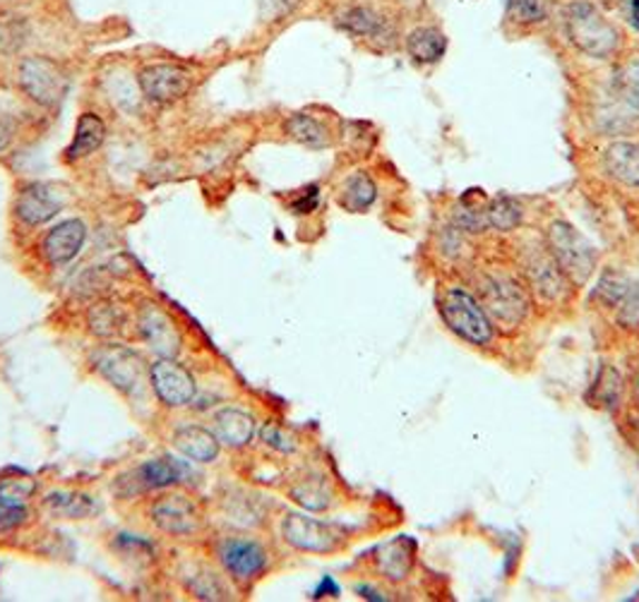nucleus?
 <instances>
[{"mask_svg": "<svg viewBox=\"0 0 639 602\" xmlns=\"http://www.w3.org/2000/svg\"><path fill=\"white\" fill-rule=\"evenodd\" d=\"M12 137H14V122L12 118L0 114V151H6L12 145Z\"/></svg>", "mask_w": 639, "mask_h": 602, "instance_id": "obj_41", "label": "nucleus"}, {"mask_svg": "<svg viewBox=\"0 0 639 602\" xmlns=\"http://www.w3.org/2000/svg\"><path fill=\"white\" fill-rule=\"evenodd\" d=\"M438 305L440 317H443L450 332L460 336L462 342L474 346H489L493 342L495 324L471 290L452 286L440 296Z\"/></svg>", "mask_w": 639, "mask_h": 602, "instance_id": "obj_1", "label": "nucleus"}, {"mask_svg": "<svg viewBox=\"0 0 639 602\" xmlns=\"http://www.w3.org/2000/svg\"><path fill=\"white\" fill-rule=\"evenodd\" d=\"M188 475H190V468L178 458H169V456L149 458L140 463L137 468L120 475L116 481V492L120 497L145 495V492L166 490L178 483H186Z\"/></svg>", "mask_w": 639, "mask_h": 602, "instance_id": "obj_8", "label": "nucleus"}, {"mask_svg": "<svg viewBox=\"0 0 639 602\" xmlns=\"http://www.w3.org/2000/svg\"><path fill=\"white\" fill-rule=\"evenodd\" d=\"M149 384L157 398L169 408L190 406L197 387L190 369L183 367L176 358H157L149 365Z\"/></svg>", "mask_w": 639, "mask_h": 602, "instance_id": "obj_11", "label": "nucleus"}, {"mask_svg": "<svg viewBox=\"0 0 639 602\" xmlns=\"http://www.w3.org/2000/svg\"><path fill=\"white\" fill-rule=\"evenodd\" d=\"M63 195L53 190L51 185L43 182H32L22 188L18 195V203H14V214L18 219L27 226H41L46 221H51L56 214L63 209Z\"/></svg>", "mask_w": 639, "mask_h": 602, "instance_id": "obj_14", "label": "nucleus"}, {"mask_svg": "<svg viewBox=\"0 0 639 602\" xmlns=\"http://www.w3.org/2000/svg\"><path fill=\"white\" fill-rule=\"evenodd\" d=\"M337 24L344 29V32L361 37V39H380L387 29V20L383 18V14L365 6L344 10L337 18Z\"/></svg>", "mask_w": 639, "mask_h": 602, "instance_id": "obj_24", "label": "nucleus"}, {"mask_svg": "<svg viewBox=\"0 0 639 602\" xmlns=\"http://www.w3.org/2000/svg\"><path fill=\"white\" fill-rule=\"evenodd\" d=\"M149 519L166 535H193L203 526V514L188 495L169 492L149 506Z\"/></svg>", "mask_w": 639, "mask_h": 602, "instance_id": "obj_12", "label": "nucleus"}, {"mask_svg": "<svg viewBox=\"0 0 639 602\" xmlns=\"http://www.w3.org/2000/svg\"><path fill=\"white\" fill-rule=\"evenodd\" d=\"M106 140V126L97 114H82L78 120V128H75V137L68 147V159L80 161L89 154H95Z\"/></svg>", "mask_w": 639, "mask_h": 602, "instance_id": "obj_23", "label": "nucleus"}, {"mask_svg": "<svg viewBox=\"0 0 639 602\" xmlns=\"http://www.w3.org/2000/svg\"><path fill=\"white\" fill-rule=\"evenodd\" d=\"M323 593H330L332 598H337V595H340V585L334 583V581L327 576L323 583H320V589L315 591V598H320Z\"/></svg>", "mask_w": 639, "mask_h": 602, "instance_id": "obj_44", "label": "nucleus"}, {"mask_svg": "<svg viewBox=\"0 0 639 602\" xmlns=\"http://www.w3.org/2000/svg\"><path fill=\"white\" fill-rule=\"evenodd\" d=\"M545 248L572 286H584L597 269V250L570 221H553L545 230Z\"/></svg>", "mask_w": 639, "mask_h": 602, "instance_id": "obj_2", "label": "nucleus"}, {"mask_svg": "<svg viewBox=\"0 0 639 602\" xmlns=\"http://www.w3.org/2000/svg\"><path fill=\"white\" fill-rule=\"evenodd\" d=\"M485 214H489V224L498 230H514L522 226V207L517 199L508 197V195H498L491 199V205L485 207Z\"/></svg>", "mask_w": 639, "mask_h": 602, "instance_id": "obj_32", "label": "nucleus"}, {"mask_svg": "<svg viewBox=\"0 0 639 602\" xmlns=\"http://www.w3.org/2000/svg\"><path fill=\"white\" fill-rule=\"evenodd\" d=\"M91 367H95L114 389L128 396L140 392L145 387V379H149V367L142 355L120 344L99 346L91 353Z\"/></svg>", "mask_w": 639, "mask_h": 602, "instance_id": "obj_5", "label": "nucleus"}, {"mask_svg": "<svg viewBox=\"0 0 639 602\" xmlns=\"http://www.w3.org/2000/svg\"><path fill=\"white\" fill-rule=\"evenodd\" d=\"M87 240V226L80 219H68L56 224L49 234H46L41 250L51 265H68L80 255Z\"/></svg>", "mask_w": 639, "mask_h": 602, "instance_id": "obj_15", "label": "nucleus"}, {"mask_svg": "<svg viewBox=\"0 0 639 602\" xmlns=\"http://www.w3.org/2000/svg\"><path fill=\"white\" fill-rule=\"evenodd\" d=\"M37 492V481L32 477H6L0 481V500L14 502V504H27Z\"/></svg>", "mask_w": 639, "mask_h": 602, "instance_id": "obj_34", "label": "nucleus"}, {"mask_svg": "<svg viewBox=\"0 0 639 602\" xmlns=\"http://www.w3.org/2000/svg\"><path fill=\"white\" fill-rule=\"evenodd\" d=\"M597 389L601 392V401L606 406H613L616 401H618V396H620V392H622V377L616 373V369H611L608 367L606 373L601 375V379H599V384H597Z\"/></svg>", "mask_w": 639, "mask_h": 602, "instance_id": "obj_39", "label": "nucleus"}, {"mask_svg": "<svg viewBox=\"0 0 639 602\" xmlns=\"http://www.w3.org/2000/svg\"><path fill=\"white\" fill-rule=\"evenodd\" d=\"M406 51L414 63L421 66L438 63L448 51V37L435 27H419L406 37Z\"/></svg>", "mask_w": 639, "mask_h": 602, "instance_id": "obj_22", "label": "nucleus"}, {"mask_svg": "<svg viewBox=\"0 0 639 602\" xmlns=\"http://www.w3.org/2000/svg\"><path fill=\"white\" fill-rule=\"evenodd\" d=\"M613 97L639 114V58H630L613 75Z\"/></svg>", "mask_w": 639, "mask_h": 602, "instance_id": "obj_30", "label": "nucleus"}, {"mask_svg": "<svg viewBox=\"0 0 639 602\" xmlns=\"http://www.w3.org/2000/svg\"><path fill=\"white\" fill-rule=\"evenodd\" d=\"M603 166L608 176L620 185L639 190V145L637 142H613L603 151Z\"/></svg>", "mask_w": 639, "mask_h": 602, "instance_id": "obj_19", "label": "nucleus"}, {"mask_svg": "<svg viewBox=\"0 0 639 602\" xmlns=\"http://www.w3.org/2000/svg\"><path fill=\"white\" fill-rule=\"evenodd\" d=\"M18 82L24 95L43 108H53L68 95V75L56 60L46 56L22 58L18 68Z\"/></svg>", "mask_w": 639, "mask_h": 602, "instance_id": "obj_6", "label": "nucleus"}, {"mask_svg": "<svg viewBox=\"0 0 639 602\" xmlns=\"http://www.w3.org/2000/svg\"><path fill=\"white\" fill-rule=\"evenodd\" d=\"M317 207V188H311L306 197H301L298 203H294L296 214H311Z\"/></svg>", "mask_w": 639, "mask_h": 602, "instance_id": "obj_42", "label": "nucleus"}, {"mask_svg": "<svg viewBox=\"0 0 639 602\" xmlns=\"http://www.w3.org/2000/svg\"><path fill=\"white\" fill-rule=\"evenodd\" d=\"M566 29L570 41L591 58H608L618 49V29L606 20L601 10L584 0L568 6Z\"/></svg>", "mask_w": 639, "mask_h": 602, "instance_id": "obj_4", "label": "nucleus"}, {"mask_svg": "<svg viewBox=\"0 0 639 602\" xmlns=\"http://www.w3.org/2000/svg\"><path fill=\"white\" fill-rule=\"evenodd\" d=\"M128 310L116 300H97L87 310V327L97 338H116L126 332Z\"/></svg>", "mask_w": 639, "mask_h": 602, "instance_id": "obj_20", "label": "nucleus"}, {"mask_svg": "<svg viewBox=\"0 0 639 602\" xmlns=\"http://www.w3.org/2000/svg\"><path fill=\"white\" fill-rule=\"evenodd\" d=\"M411 562H414V554H411L406 540H394L392 545L383 547L377 557L380 571L390 581H404L411 571Z\"/></svg>", "mask_w": 639, "mask_h": 602, "instance_id": "obj_29", "label": "nucleus"}, {"mask_svg": "<svg viewBox=\"0 0 639 602\" xmlns=\"http://www.w3.org/2000/svg\"><path fill=\"white\" fill-rule=\"evenodd\" d=\"M481 305L485 307V313L498 324L500 329L514 332L517 327H522V322L529 315V298L524 286L512 279L510 274L500 272H489L481 276L479 282V296Z\"/></svg>", "mask_w": 639, "mask_h": 602, "instance_id": "obj_3", "label": "nucleus"}, {"mask_svg": "<svg viewBox=\"0 0 639 602\" xmlns=\"http://www.w3.org/2000/svg\"><path fill=\"white\" fill-rule=\"evenodd\" d=\"M622 12H626L628 24L639 32V0H622Z\"/></svg>", "mask_w": 639, "mask_h": 602, "instance_id": "obj_43", "label": "nucleus"}, {"mask_svg": "<svg viewBox=\"0 0 639 602\" xmlns=\"http://www.w3.org/2000/svg\"><path fill=\"white\" fill-rule=\"evenodd\" d=\"M301 0H260V12L265 20H282L298 8Z\"/></svg>", "mask_w": 639, "mask_h": 602, "instance_id": "obj_40", "label": "nucleus"}, {"mask_svg": "<svg viewBox=\"0 0 639 602\" xmlns=\"http://www.w3.org/2000/svg\"><path fill=\"white\" fill-rule=\"evenodd\" d=\"M137 82L149 101L166 106L188 95L193 87V72L178 63H155L140 72Z\"/></svg>", "mask_w": 639, "mask_h": 602, "instance_id": "obj_13", "label": "nucleus"}, {"mask_svg": "<svg viewBox=\"0 0 639 602\" xmlns=\"http://www.w3.org/2000/svg\"><path fill=\"white\" fill-rule=\"evenodd\" d=\"M174 446L193 463H212L222 452L217 435L200 425H183L174 432Z\"/></svg>", "mask_w": 639, "mask_h": 602, "instance_id": "obj_18", "label": "nucleus"}, {"mask_svg": "<svg viewBox=\"0 0 639 602\" xmlns=\"http://www.w3.org/2000/svg\"><path fill=\"white\" fill-rule=\"evenodd\" d=\"M43 504L56 519H87L91 512H95V502H91L87 495L70 492V490L51 492V495L43 500Z\"/></svg>", "mask_w": 639, "mask_h": 602, "instance_id": "obj_27", "label": "nucleus"}, {"mask_svg": "<svg viewBox=\"0 0 639 602\" xmlns=\"http://www.w3.org/2000/svg\"><path fill=\"white\" fill-rule=\"evenodd\" d=\"M212 423H215L212 432H215L222 446H228V450H243V446H248L257 432V423L253 415L236 406H226L217 411Z\"/></svg>", "mask_w": 639, "mask_h": 602, "instance_id": "obj_16", "label": "nucleus"}, {"mask_svg": "<svg viewBox=\"0 0 639 602\" xmlns=\"http://www.w3.org/2000/svg\"><path fill=\"white\" fill-rule=\"evenodd\" d=\"M356 593H358L361 598H365V600H387L385 593H380V591L371 589V585H358Z\"/></svg>", "mask_w": 639, "mask_h": 602, "instance_id": "obj_45", "label": "nucleus"}, {"mask_svg": "<svg viewBox=\"0 0 639 602\" xmlns=\"http://www.w3.org/2000/svg\"><path fill=\"white\" fill-rule=\"evenodd\" d=\"M282 537L286 545L311 554H332L344 545V533L337 526L296 512L282 519Z\"/></svg>", "mask_w": 639, "mask_h": 602, "instance_id": "obj_9", "label": "nucleus"}, {"mask_svg": "<svg viewBox=\"0 0 639 602\" xmlns=\"http://www.w3.org/2000/svg\"><path fill=\"white\" fill-rule=\"evenodd\" d=\"M618 322L628 329H639V282H630L626 296L618 303Z\"/></svg>", "mask_w": 639, "mask_h": 602, "instance_id": "obj_36", "label": "nucleus"}, {"mask_svg": "<svg viewBox=\"0 0 639 602\" xmlns=\"http://www.w3.org/2000/svg\"><path fill=\"white\" fill-rule=\"evenodd\" d=\"M215 552L224 574L238 583H250L260 579L269 564V552L265 550V545L246 535L219 537Z\"/></svg>", "mask_w": 639, "mask_h": 602, "instance_id": "obj_7", "label": "nucleus"}, {"mask_svg": "<svg viewBox=\"0 0 639 602\" xmlns=\"http://www.w3.org/2000/svg\"><path fill=\"white\" fill-rule=\"evenodd\" d=\"M635 389H637V396H639V373H637V384H635Z\"/></svg>", "mask_w": 639, "mask_h": 602, "instance_id": "obj_46", "label": "nucleus"}, {"mask_svg": "<svg viewBox=\"0 0 639 602\" xmlns=\"http://www.w3.org/2000/svg\"><path fill=\"white\" fill-rule=\"evenodd\" d=\"M284 130L286 135L292 137V140L306 145V147H327L330 145V130L320 122L317 118L308 116V114H296L284 122Z\"/></svg>", "mask_w": 639, "mask_h": 602, "instance_id": "obj_26", "label": "nucleus"}, {"mask_svg": "<svg viewBox=\"0 0 639 602\" xmlns=\"http://www.w3.org/2000/svg\"><path fill=\"white\" fill-rule=\"evenodd\" d=\"M186 585L197 600H228L232 598V591H228V585L224 583V579L217 574V571H212L207 566H193L190 574L186 576Z\"/></svg>", "mask_w": 639, "mask_h": 602, "instance_id": "obj_28", "label": "nucleus"}, {"mask_svg": "<svg viewBox=\"0 0 639 602\" xmlns=\"http://www.w3.org/2000/svg\"><path fill=\"white\" fill-rule=\"evenodd\" d=\"M260 437L263 442L269 446L274 452H282V454H294L296 452V437L288 432L286 427L277 425V423H267L260 430Z\"/></svg>", "mask_w": 639, "mask_h": 602, "instance_id": "obj_35", "label": "nucleus"}, {"mask_svg": "<svg viewBox=\"0 0 639 602\" xmlns=\"http://www.w3.org/2000/svg\"><path fill=\"white\" fill-rule=\"evenodd\" d=\"M137 334L157 358H176L183 348V334L176 319L157 303H142L135 315Z\"/></svg>", "mask_w": 639, "mask_h": 602, "instance_id": "obj_10", "label": "nucleus"}, {"mask_svg": "<svg viewBox=\"0 0 639 602\" xmlns=\"http://www.w3.org/2000/svg\"><path fill=\"white\" fill-rule=\"evenodd\" d=\"M29 39V24L22 14L0 10V53H18Z\"/></svg>", "mask_w": 639, "mask_h": 602, "instance_id": "obj_31", "label": "nucleus"}, {"mask_svg": "<svg viewBox=\"0 0 639 602\" xmlns=\"http://www.w3.org/2000/svg\"><path fill=\"white\" fill-rule=\"evenodd\" d=\"M27 519H29V512L24 504L0 500V533H10L14 529L24 526Z\"/></svg>", "mask_w": 639, "mask_h": 602, "instance_id": "obj_38", "label": "nucleus"}, {"mask_svg": "<svg viewBox=\"0 0 639 602\" xmlns=\"http://www.w3.org/2000/svg\"><path fill=\"white\" fill-rule=\"evenodd\" d=\"M288 495L296 504H301L308 512H327L334 502L332 485L325 475L308 473L306 477H301L292 487H288Z\"/></svg>", "mask_w": 639, "mask_h": 602, "instance_id": "obj_21", "label": "nucleus"}, {"mask_svg": "<svg viewBox=\"0 0 639 602\" xmlns=\"http://www.w3.org/2000/svg\"><path fill=\"white\" fill-rule=\"evenodd\" d=\"M524 269H527V276H529V284H531V290L537 293V298L539 300H545V303H553V300H560L562 298V284H566V274H562L558 269V265L553 261V257L545 253H534L531 257H527L524 261Z\"/></svg>", "mask_w": 639, "mask_h": 602, "instance_id": "obj_17", "label": "nucleus"}, {"mask_svg": "<svg viewBox=\"0 0 639 602\" xmlns=\"http://www.w3.org/2000/svg\"><path fill=\"white\" fill-rule=\"evenodd\" d=\"M628 286H630V279H628L626 274H620V272H616V269H608V272L601 276L597 296L601 298L603 305L618 307V303L622 300V296H626Z\"/></svg>", "mask_w": 639, "mask_h": 602, "instance_id": "obj_33", "label": "nucleus"}, {"mask_svg": "<svg viewBox=\"0 0 639 602\" xmlns=\"http://www.w3.org/2000/svg\"><path fill=\"white\" fill-rule=\"evenodd\" d=\"M508 10L517 22H541L545 18V0H508Z\"/></svg>", "mask_w": 639, "mask_h": 602, "instance_id": "obj_37", "label": "nucleus"}, {"mask_svg": "<svg viewBox=\"0 0 639 602\" xmlns=\"http://www.w3.org/2000/svg\"><path fill=\"white\" fill-rule=\"evenodd\" d=\"M375 197H377L375 182L363 171L348 176L340 188V205L352 214H361L368 209L375 203Z\"/></svg>", "mask_w": 639, "mask_h": 602, "instance_id": "obj_25", "label": "nucleus"}]
</instances>
